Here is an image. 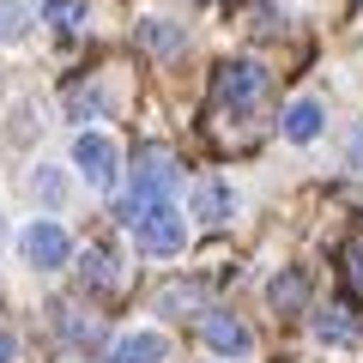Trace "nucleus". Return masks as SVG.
<instances>
[{
    "label": "nucleus",
    "instance_id": "f8f14e48",
    "mask_svg": "<svg viewBox=\"0 0 363 363\" xmlns=\"http://www.w3.org/2000/svg\"><path fill=\"white\" fill-rule=\"evenodd\" d=\"M140 43L157 55V61H169V55H182V25H169V18H145V25H140Z\"/></svg>",
    "mask_w": 363,
    "mask_h": 363
},
{
    "label": "nucleus",
    "instance_id": "f3484780",
    "mask_svg": "<svg viewBox=\"0 0 363 363\" xmlns=\"http://www.w3.org/2000/svg\"><path fill=\"white\" fill-rule=\"evenodd\" d=\"M67 109H73V116H104V91H67Z\"/></svg>",
    "mask_w": 363,
    "mask_h": 363
},
{
    "label": "nucleus",
    "instance_id": "aec40b11",
    "mask_svg": "<svg viewBox=\"0 0 363 363\" xmlns=\"http://www.w3.org/2000/svg\"><path fill=\"white\" fill-rule=\"evenodd\" d=\"M0 37H18V6L13 0H0Z\"/></svg>",
    "mask_w": 363,
    "mask_h": 363
},
{
    "label": "nucleus",
    "instance_id": "f257e3e1",
    "mask_svg": "<svg viewBox=\"0 0 363 363\" xmlns=\"http://www.w3.org/2000/svg\"><path fill=\"white\" fill-rule=\"evenodd\" d=\"M121 224L133 230V242H140L145 255H182V242H188V224H182V212L169 206V200H133L128 194Z\"/></svg>",
    "mask_w": 363,
    "mask_h": 363
},
{
    "label": "nucleus",
    "instance_id": "6e6552de",
    "mask_svg": "<svg viewBox=\"0 0 363 363\" xmlns=\"http://www.w3.org/2000/svg\"><path fill=\"white\" fill-rule=\"evenodd\" d=\"M267 303H272L279 315H303V303H309V272H303V267H285V272L267 285Z\"/></svg>",
    "mask_w": 363,
    "mask_h": 363
},
{
    "label": "nucleus",
    "instance_id": "423d86ee",
    "mask_svg": "<svg viewBox=\"0 0 363 363\" xmlns=\"http://www.w3.org/2000/svg\"><path fill=\"white\" fill-rule=\"evenodd\" d=\"M200 333H206V345L218 351V357H248V351H255V333H248L230 309H206L200 315Z\"/></svg>",
    "mask_w": 363,
    "mask_h": 363
},
{
    "label": "nucleus",
    "instance_id": "a211bd4d",
    "mask_svg": "<svg viewBox=\"0 0 363 363\" xmlns=\"http://www.w3.org/2000/svg\"><path fill=\"white\" fill-rule=\"evenodd\" d=\"M345 291H351V297H363V242L345 248Z\"/></svg>",
    "mask_w": 363,
    "mask_h": 363
},
{
    "label": "nucleus",
    "instance_id": "6ab92c4d",
    "mask_svg": "<svg viewBox=\"0 0 363 363\" xmlns=\"http://www.w3.org/2000/svg\"><path fill=\"white\" fill-rule=\"evenodd\" d=\"M30 188H37L43 200H61V176H55V169H43V176H30Z\"/></svg>",
    "mask_w": 363,
    "mask_h": 363
},
{
    "label": "nucleus",
    "instance_id": "9d476101",
    "mask_svg": "<svg viewBox=\"0 0 363 363\" xmlns=\"http://www.w3.org/2000/svg\"><path fill=\"white\" fill-rule=\"evenodd\" d=\"M230 212H236V194L224 182H200L194 188V218L200 224H230Z\"/></svg>",
    "mask_w": 363,
    "mask_h": 363
},
{
    "label": "nucleus",
    "instance_id": "4468645a",
    "mask_svg": "<svg viewBox=\"0 0 363 363\" xmlns=\"http://www.w3.org/2000/svg\"><path fill=\"white\" fill-rule=\"evenodd\" d=\"M55 315H61V333L73 339V345H91V339H97V321H91V315H79L73 303H55Z\"/></svg>",
    "mask_w": 363,
    "mask_h": 363
},
{
    "label": "nucleus",
    "instance_id": "2eb2a0df",
    "mask_svg": "<svg viewBox=\"0 0 363 363\" xmlns=\"http://www.w3.org/2000/svg\"><path fill=\"white\" fill-rule=\"evenodd\" d=\"M43 18L61 25V30H79L85 25V0H43Z\"/></svg>",
    "mask_w": 363,
    "mask_h": 363
},
{
    "label": "nucleus",
    "instance_id": "f03ea898",
    "mask_svg": "<svg viewBox=\"0 0 363 363\" xmlns=\"http://www.w3.org/2000/svg\"><path fill=\"white\" fill-rule=\"evenodd\" d=\"M267 85H272V73L260 61H224L218 79H212V104L230 109V116H248V109H260Z\"/></svg>",
    "mask_w": 363,
    "mask_h": 363
},
{
    "label": "nucleus",
    "instance_id": "20e7f679",
    "mask_svg": "<svg viewBox=\"0 0 363 363\" xmlns=\"http://www.w3.org/2000/svg\"><path fill=\"white\" fill-rule=\"evenodd\" d=\"M169 188H176V157H169V145L133 152V200H169Z\"/></svg>",
    "mask_w": 363,
    "mask_h": 363
},
{
    "label": "nucleus",
    "instance_id": "412c9836",
    "mask_svg": "<svg viewBox=\"0 0 363 363\" xmlns=\"http://www.w3.org/2000/svg\"><path fill=\"white\" fill-rule=\"evenodd\" d=\"M13 351H18V345H13V333H0V363H13Z\"/></svg>",
    "mask_w": 363,
    "mask_h": 363
},
{
    "label": "nucleus",
    "instance_id": "dca6fc26",
    "mask_svg": "<svg viewBox=\"0 0 363 363\" xmlns=\"http://www.w3.org/2000/svg\"><path fill=\"white\" fill-rule=\"evenodd\" d=\"M200 303H206V297H200L194 285H182V291H164V315H176V321H182V309H200Z\"/></svg>",
    "mask_w": 363,
    "mask_h": 363
},
{
    "label": "nucleus",
    "instance_id": "ddd939ff",
    "mask_svg": "<svg viewBox=\"0 0 363 363\" xmlns=\"http://www.w3.org/2000/svg\"><path fill=\"white\" fill-rule=\"evenodd\" d=\"M79 272H85V285H91V291H109V285H116V255H109L104 242H91V248H85V267H79Z\"/></svg>",
    "mask_w": 363,
    "mask_h": 363
},
{
    "label": "nucleus",
    "instance_id": "0eeeda50",
    "mask_svg": "<svg viewBox=\"0 0 363 363\" xmlns=\"http://www.w3.org/2000/svg\"><path fill=\"white\" fill-rule=\"evenodd\" d=\"M315 333H321L327 345H357V339H363V321H357L351 303H327V309L315 315Z\"/></svg>",
    "mask_w": 363,
    "mask_h": 363
},
{
    "label": "nucleus",
    "instance_id": "7ed1b4c3",
    "mask_svg": "<svg viewBox=\"0 0 363 363\" xmlns=\"http://www.w3.org/2000/svg\"><path fill=\"white\" fill-rule=\"evenodd\" d=\"M18 255H25V267L55 272V267H67V255H73V236H67L55 218H30L25 230H18Z\"/></svg>",
    "mask_w": 363,
    "mask_h": 363
},
{
    "label": "nucleus",
    "instance_id": "9b49d317",
    "mask_svg": "<svg viewBox=\"0 0 363 363\" xmlns=\"http://www.w3.org/2000/svg\"><path fill=\"white\" fill-rule=\"evenodd\" d=\"M279 128H285L291 145H309L315 133H321V104H315V97H297V104L285 109V121H279Z\"/></svg>",
    "mask_w": 363,
    "mask_h": 363
},
{
    "label": "nucleus",
    "instance_id": "39448f33",
    "mask_svg": "<svg viewBox=\"0 0 363 363\" xmlns=\"http://www.w3.org/2000/svg\"><path fill=\"white\" fill-rule=\"evenodd\" d=\"M73 164H79V176H85L91 188H116V176H121V152L104 140V133H79L73 140Z\"/></svg>",
    "mask_w": 363,
    "mask_h": 363
},
{
    "label": "nucleus",
    "instance_id": "1a4fd4ad",
    "mask_svg": "<svg viewBox=\"0 0 363 363\" xmlns=\"http://www.w3.org/2000/svg\"><path fill=\"white\" fill-rule=\"evenodd\" d=\"M104 363H164V333H121Z\"/></svg>",
    "mask_w": 363,
    "mask_h": 363
}]
</instances>
